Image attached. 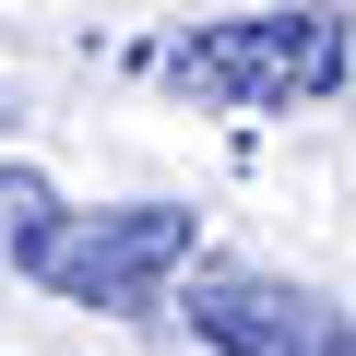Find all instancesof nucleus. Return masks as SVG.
Masks as SVG:
<instances>
[{
  "mask_svg": "<svg viewBox=\"0 0 356 356\" xmlns=\"http://www.w3.org/2000/svg\"><path fill=\"white\" fill-rule=\"evenodd\" d=\"M166 83L202 107H297L344 83V24L332 13H238L166 48Z\"/></svg>",
  "mask_w": 356,
  "mask_h": 356,
  "instance_id": "1",
  "label": "nucleus"
},
{
  "mask_svg": "<svg viewBox=\"0 0 356 356\" xmlns=\"http://www.w3.org/2000/svg\"><path fill=\"white\" fill-rule=\"evenodd\" d=\"M36 285H60L72 309H119V321H143L178 273H191V214L178 202H119V214H60L48 238H36V261H24Z\"/></svg>",
  "mask_w": 356,
  "mask_h": 356,
  "instance_id": "2",
  "label": "nucleus"
},
{
  "mask_svg": "<svg viewBox=\"0 0 356 356\" xmlns=\"http://www.w3.org/2000/svg\"><path fill=\"white\" fill-rule=\"evenodd\" d=\"M48 226H60V191H48L36 166H0V273H24Z\"/></svg>",
  "mask_w": 356,
  "mask_h": 356,
  "instance_id": "4",
  "label": "nucleus"
},
{
  "mask_svg": "<svg viewBox=\"0 0 356 356\" xmlns=\"http://www.w3.org/2000/svg\"><path fill=\"white\" fill-rule=\"evenodd\" d=\"M191 332L214 356H356V321L285 273H191Z\"/></svg>",
  "mask_w": 356,
  "mask_h": 356,
  "instance_id": "3",
  "label": "nucleus"
}]
</instances>
